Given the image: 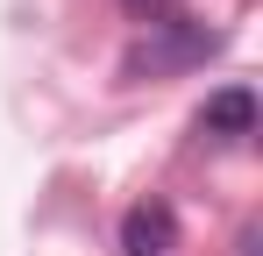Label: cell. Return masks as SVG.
Instances as JSON below:
<instances>
[{"label": "cell", "instance_id": "cell-3", "mask_svg": "<svg viewBox=\"0 0 263 256\" xmlns=\"http://www.w3.org/2000/svg\"><path fill=\"white\" fill-rule=\"evenodd\" d=\"M199 128H206V135H256V100H249L242 85H228V93H214V100H206Z\"/></svg>", "mask_w": 263, "mask_h": 256}, {"label": "cell", "instance_id": "cell-4", "mask_svg": "<svg viewBox=\"0 0 263 256\" xmlns=\"http://www.w3.org/2000/svg\"><path fill=\"white\" fill-rule=\"evenodd\" d=\"M121 7H128V14H142V22H149V14H164V7H171V0H121Z\"/></svg>", "mask_w": 263, "mask_h": 256}, {"label": "cell", "instance_id": "cell-1", "mask_svg": "<svg viewBox=\"0 0 263 256\" xmlns=\"http://www.w3.org/2000/svg\"><path fill=\"white\" fill-rule=\"evenodd\" d=\"M149 29H157V36L128 57V79H142V71H149V79H157V71H185V64H199V57L214 50V29H199V22H149Z\"/></svg>", "mask_w": 263, "mask_h": 256}, {"label": "cell", "instance_id": "cell-2", "mask_svg": "<svg viewBox=\"0 0 263 256\" xmlns=\"http://www.w3.org/2000/svg\"><path fill=\"white\" fill-rule=\"evenodd\" d=\"M121 249H128V256H171L178 249V213L164 207V199L128 207V221H121Z\"/></svg>", "mask_w": 263, "mask_h": 256}]
</instances>
